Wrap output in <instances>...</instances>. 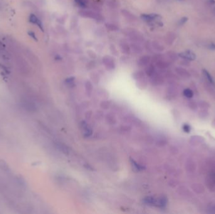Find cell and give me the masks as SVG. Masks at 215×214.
Returning a JSON list of instances; mask_svg holds the SVG:
<instances>
[{
    "mask_svg": "<svg viewBox=\"0 0 215 214\" xmlns=\"http://www.w3.org/2000/svg\"><path fill=\"white\" fill-rule=\"evenodd\" d=\"M123 33L124 35L132 40L133 42L142 43L145 41V38L143 34L133 28H125L123 30Z\"/></svg>",
    "mask_w": 215,
    "mask_h": 214,
    "instance_id": "cell-1",
    "label": "cell"
},
{
    "mask_svg": "<svg viewBox=\"0 0 215 214\" xmlns=\"http://www.w3.org/2000/svg\"><path fill=\"white\" fill-rule=\"evenodd\" d=\"M79 15L85 18H91V19H95V20H100L101 16L93 11L91 10H81L79 13Z\"/></svg>",
    "mask_w": 215,
    "mask_h": 214,
    "instance_id": "cell-2",
    "label": "cell"
},
{
    "mask_svg": "<svg viewBox=\"0 0 215 214\" xmlns=\"http://www.w3.org/2000/svg\"><path fill=\"white\" fill-rule=\"evenodd\" d=\"M103 63L107 69L113 70L115 68V63L113 58L109 55H105L102 59Z\"/></svg>",
    "mask_w": 215,
    "mask_h": 214,
    "instance_id": "cell-3",
    "label": "cell"
},
{
    "mask_svg": "<svg viewBox=\"0 0 215 214\" xmlns=\"http://www.w3.org/2000/svg\"><path fill=\"white\" fill-rule=\"evenodd\" d=\"M21 104L24 109L28 112H30V113H33V112H35L37 110L35 104L32 103V101L24 99L22 101Z\"/></svg>",
    "mask_w": 215,
    "mask_h": 214,
    "instance_id": "cell-4",
    "label": "cell"
},
{
    "mask_svg": "<svg viewBox=\"0 0 215 214\" xmlns=\"http://www.w3.org/2000/svg\"><path fill=\"white\" fill-rule=\"evenodd\" d=\"M178 56L181 58H182L183 59L187 60L189 61H192V60H195L196 58V54L191 50H186L185 51V52H181L178 54Z\"/></svg>",
    "mask_w": 215,
    "mask_h": 214,
    "instance_id": "cell-5",
    "label": "cell"
},
{
    "mask_svg": "<svg viewBox=\"0 0 215 214\" xmlns=\"http://www.w3.org/2000/svg\"><path fill=\"white\" fill-rule=\"evenodd\" d=\"M141 18L143 20L147 22H152L157 19L161 18V16L159 15L156 14V13H152V14H143L141 15Z\"/></svg>",
    "mask_w": 215,
    "mask_h": 214,
    "instance_id": "cell-6",
    "label": "cell"
},
{
    "mask_svg": "<svg viewBox=\"0 0 215 214\" xmlns=\"http://www.w3.org/2000/svg\"><path fill=\"white\" fill-rule=\"evenodd\" d=\"M121 13H122V15L125 17V18L127 20H128V21L130 22H135L137 20V16L133 14L132 13H131L130 11H128V10L127 9H123L121 10Z\"/></svg>",
    "mask_w": 215,
    "mask_h": 214,
    "instance_id": "cell-7",
    "label": "cell"
},
{
    "mask_svg": "<svg viewBox=\"0 0 215 214\" xmlns=\"http://www.w3.org/2000/svg\"><path fill=\"white\" fill-rule=\"evenodd\" d=\"M151 60V57L149 55H145L141 57L138 60L137 64L139 67H145L149 64Z\"/></svg>",
    "mask_w": 215,
    "mask_h": 214,
    "instance_id": "cell-8",
    "label": "cell"
},
{
    "mask_svg": "<svg viewBox=\"0 0 215 214\" xmlns=\"http://www.w3.org/2000/svg\"><path fill=\"white\" fill-rule=\"evenodd\" d=\"M131 51L135 54H141L143 52V48L139 43L133 42L130 45Z\"/></svg>",
    "mask_w": 215,
    "mask_h": 214,
    "instance_id": "cell-9",
    "label": "cell"
},
{
    "mask_svg": "<svg viewBox=\"0 0 215 214\" xmlns=\"http://www.w3.org/2000/svg\"><path fill=\"white\" fill-rule=\"evenodd\" d=\"M120 47L122 52L125 55H129L131 52L130 47L128 45V43L126 42L125 41H122L120 43Z\"/></svg>",
    "mask_w": 215,
    "mask_h": 214,
    "instance_id": "cell-10",
    "label": "cell"
},
{
    "mask_svg": "<svg viewBox=\"0 0 215 214\" xmlns=\"http://www.w3.org/2000/svg\"><path fill=\"white\" fill-rule=\"evenodd\" d=\"M176 35L175 33L173 32H169L167 33L165 40H166L167 44L170 45L174 43V40H176Z\"/></svg>",
    "mask_w": 215,
    "mask_h": 214,
    "instance_id": "cell-11",
    "label": "cell"
},
{
    "mask_svg": "<svg viewBox=\"0 0 215 214\" xmlns=\"http://www.w3.org/2000/svg\"><path fill=\"white\" fill-rule=\"evenodd\" d=\"M29 20H30V22L32 23H33V24L37 25L39 28L42 30V32H43V28L42 22H40V20H39V18L35 15L32 14L31 15H30Z\"/></svg>",
    "mask_w": 215,
    "mask_h": 214,
    "instance_id": "cell-12",
    "label": "cell"
},
{
    "mask_svg": "<svg viewBox=\"0 0 215 214\" xmlns=\"http://www.w3.org/2000/svg\"><path fill=\"white\" fill-rule=\"evenodd\" d=\"M152 45L153 49L157 51V52H162L165 50V47H164L162 44L157 40H154L152 42Z\"/></svg>",
    "mask_w": 215,
    "mask_h": 214,
    "instance_id": "cell-13",
    "label": "cell"
},
{
    "mask_svg": "<svg viewBox=\"0 0 215 214\" xmlns=\"http://www.w3.org/2000/svg\"><path fill=\"white\" fill-rule=\"evenodd\" d=\"M156 66L160 69H166V68L169 67V63H168L167 61L164 60V57L162 58V59H160L159 60L156 61Z\"/></svg>",
    "mask_w": 215,
    "mask_h": 214,
    "instance_id": "cell-14",
    "label": "cell"
},
{
    "mask_svg": "<svg viewBox=\"0 0 215 214\" xmlns=\"http://www.w3.org/2000/svg\"><path fill=\"white\" fill-rule=\"evenodd\" d=\"M156 72V68L153 64L150 63L148 65L147 68L145 69V74L149 77H152L153 75L155 74Z\"/></svg>",
    "mask_w": 215,
    "mask_h": 214,
    "instance_id": "cell-15",
    "label": "cell"
},
{
    "mask_svg": "<svg viewBox=\"0 0 215 214\" xmlns=\"http://www.w3.org/2000/svg\"><path fill=\"white\" fill-rule=\"evenodd\" d=\"M176 72L179 75V76L184 77H189V73L187 71L181 67H177L176 69Z\"/></svg>",
    "mask_w": 215,
    "mask_h": 214,
    "instance_id": "cell-16",
    "label": "cell"
},
{
    "mask_svg": "<svg viewBox=\"0 0 215 214\" xmlns=\"http://www.w3.org/2000/svg\"><path fill=\"white\" fill-rule=\"evenodd\" d=\"M166 55L167 59L171 61H176L177 60L178 57H179L178 54H177L176 52H174V51L172 50H170L169 52H167L166 53Z\"/></svg>",
    "mask_w": 215,
    "mask_h": 214,
    "instance_id": "cell-17",
    "label": "cell"
},
{
    "mask_svg": "<svg viewBox=\"0 0 215 214\" xmlns=\"http://www.w3.org/2000/svg\"><path fill=\"white\" fill-rule=\"evenodd\" d=\"M133 77L135 79V80H138L139 79H142V78L145 77V74L142 70H139V71H137V72H134L133 74Z\"/></svg>",
    "mask_w": 215,
    "mask_h": 214,
    "instance_id": "cell-18",
    "label": "cell"
},
{
    "mask_svg": "<svg viewBox=\"0 0 215 214\" xmlns=\"http://www.w3.org/2000/svg\"><path fill=\"white\" fill-rule=\"evenodd\" d=\"M105 26L107 28V30H108L109 31H111V32H115V31H117V30H118L119 29L117 25L113 24V23H106Z\"/></svg>",
    "mask_w": 215,
    "mask_h": 214,
    "instance_id": "cell-19",
    "label": "cell"
},
{
    "mask_svg": "<svg viewBox=\"0 0 215 214\" xmlns=\"http://www.w3.org/2000/svg\"><path fill=\"white\" fill-rule=\"evenodd\" d=\"M144 47H145V49L146 50L147 52H149V53L152 52L153 47L152 45V42H151L150 40H147V41L145 42Z\"/></svg>",
    "mask_w": 215,
    "mask_h": 214,
    "instance_id": "cell-20",
    "label": "cell"
},
{
    "mask_svg": "<svg viewBox=\"0 0 215 214\" xmlns=\"http://www.w3.org/2000/svg\"><path fill=\"white\" fill-rule=\"evenodd\" d=\"M138 82H137V85L138 86H139V87H140L141 89H143L144 87H145L147 86V80L146 79H145V77L142 78V79H139L138 80Z\"/></svg>",
    "mask_w": 215,
    "mask_h": 214,
    "instance_id": "cell-21",
    "label": "cell"
},
{
    "mask_svg": "<svg viewBox=\"0 0 215 214\" xmlns=\"http://www.w3.org/2000/svg\"><path fill=\"white\" fill-rule=\"evenodd\" d=\"M203 74L204 75V76H205V77H206L207 80H208V81H209V82H210L211 84H213V85H214V80H213V79L212 77H211V76L210 75V74L209 72H208L206 70H203Z\"/></svg>",
    "mask_w": 215,
    "mask_h": 214,
    "instance_id": "cell-22",
    "label": "cell"
},
{
    "mask_svg": "<svg viewBox=\"0 0 215 214\" xmlns=\"http://www.w3.org/2000/svg\"><path fill=\"white\" fill-rule=\"evenodd\" d=\"M184 95L187 98H192L193 96V92L189 89H187L184 90Z\"/></svg>",
    "mask_w": 215,
    "mask_h": 214,
    "instance_id": "cell-23",
    "label": "cell"
},
{
    "mask_svg": "<svg viewBox=\"0 0 215 214\" xmlns=\"http://www.w3.org/2000/svg\"><path fill=\"white\" fill-rule=\"evenodd\" d=\"M92 89H93V86H92L91 82L90 81L88 80L86 82V89L87 92H88L89 94H90L92 91Z\"/></svg>",
    "mask_w": 215,
    "mask_h": 214,
    "instance_id": "cell-24",
    "label": "cell"
},
{
    "mask_svg": "<svg viewBox=\"0 0 215 214\" xmlns=\"http://www.w3.org/2000/svg\"><path fill=\"white\" fill-rule=\"evenodd\" d=\"M110 49L111 52H112L113 55L116 56V57L118 55V50H117V49H116V48L115 45H112H112H110Z\"/></svg>",
    "mask_w": 215,
    "mask_h": 214,
    "instance_id": "cell-25",
    "label": "cell"
},
{
    "mask_svg": "<svg viewBox=\"0 0 215 214\" xmlns=\"http://www.w3.org/2000/svg\"><path fill=\"white\" fill-rule=\"evenodd\" d=\"M57 147L59 148V149H60L64 153H68L69 151H68V148H67L65 145H64L62 144H60V143H58L57 144Z\"/></svg>",
    "mask_w": 215,
    "mask_h": 214,
    "instance_id": "cell-26",
    "label": "cell"
},
{
    "mask_svg": "<svg viewBox=\"0 0 215 214\" xmlns=\"http://www.w3.org/2000/svg\"><path fill=\"white\" fill-rule=\"evenodd\" d=\"M76 4L79 5L81 8H86V0H75Z\"/></svg>",
    "mask_w": 215,
    "mask_h": 214,
    "instance_id": "cell-27",
    "label": "cell"
},
{
    "mask_svg": "<svg viewBox=\"0 0 215 214\" xmlns=\"http://www.w3.org/2000/svg\"><path fill=\"white\" fill-rule=\"evenodd\" d=\"M91 79H92V80H93V82H94L97 83V82H99V78L98 75L96 73H95V72H94V73L91 74Z\"/></svg>",
    "mask_w": 215,
    "mask_h": 214,
    "instance_id": "cell-28",
    "label": "cell"
},
{
    "mask_svg": "<svg viewBox=\"0 0 215 214\" xmlns=\"http://www.w3.org/2000/svg\"><path fill=\"white\" fill-rule=\"evenodd\" d=\"M87 53H88V56H89L90 58H91V59H96V57H97L96 54V53H95V52H93V50H88V51H87Z\"/></svg>",
    "mask_w": 215,
    "mask_h": 214,
    "instance_id": "cell-29",
    "label": "cell"
},
{
    "mask_svg": "<svg viewBox=\"0 0 215 214\" xmlns=\"http://www.w3.org/2000/svg\"><path fill=\"white\" fill-rule=\"evenodd\" d=\"M95 65H96L95 61V60H91V62H89L88 63V65H87V69H88V70H91V69H93V68L95 67Z\"/></svg>",
    "mask_w": 215,
    "mask_h": 214,
    "instance_id": "cell-30",
    "label": "cell"
},
{
    "mask_svg": "<svg viewBox=\"0 0 215 214\" xmlns=\"http://www.w3.org/2000/svg\"><path fill=\"white\" fill-rule=\"evenodd\" d=\"M0 166H1V167L3 168V169H4L5 171H9L8 166L6 165L4 161H0Z\"/></svg>",
    "mask_w": 215,
    "mask_h": 214,
    "instance_id": "cell-31",
    "label": "cell"
},
{
    "mask_svg": "<svg viewBox=\"0 0 215 214\" xmlns=\"http://www.w3.org/2000/svg\"><path fill=\"white\" fill-rule=\"evenodd\" d=\"M187 20H188L187 17H183V18L180 19L179 20V22H178V25H179V26L183 25L187 22Z\"/></svg>",
    "mask_w": 215,
    "mask_h": 214,
    "instance_id": "cell-32",
    "label": "cell"
},
{
    "mask_svg": "<svg viewBox=\"0 0 215 214\" xmlns=\"http://www.w3.org/2000/svg\"><path fill=\"white\" fill-rule=\"evenodd\" d=\"M183 130L185 131L186 132H187V133H189V132L191 131V127L189 125H188L187 124H185L184 126H183Z\"/></svg>",
    "mask_w": 215,
    "mask_h": 214,
    "instance_id": "cell-33",
    "label": "cell"
},
{
    "mask_svg": "<svg viewBox=\"0 0 215 214\" xmlns=\"http://www.w3.org/2000/svg\"><path fill=\"white\" fill-rule=\"evenodd\" d=\"M74 80H75V77H69V78H68V79L66 80V82L67 84H71L74 82Z\"/></svg>",
    "mask_w": 215,
    "mask_h": 214,
    "instance_id": "cell-34",
    "label": "cell"
},
{
    "mask_svg": "<svg viewBox=\"0 0 215 214\" xmlns=\"http://www.w3.org/2000/svg\"><path fill=\"white\" fill-rule=\"evenodd\" d=\"M17 181L18 182L19 184L22 186H25V182L24 181V180L21 177H19L17 178Z\"/></svg>",
    "mask_w": 215,
    "mask_h": 214,
    "instance_id": "cell-35",
    "label": "cell"
},
{
    "mask_svg": "<svg viewBox=\"0 0 215 214\" xmlns=\"http://www.w3.org/2000/svg\"><path fill=\"white\" fill-rule=\"evenodd\" d=\"M181 65H186V66H188V65H189V60H185V59H183V61H181Z\"/></svg>",
    "mask_w": 215,
    "mask_h": 214,
    "instance_id": "cell-36",
    "label": "cell"
},
{
    "mask_svg": "<svg viewBox=\"0 0 215 214\" xmlns=\"http://www.w3.org/2000/svg\"><path fill=\"white\" fill-rule=\"evenodd\" d=\"M208 48H209L210 50H215V44L214 43H211L208 46Z\"/></svg>",
    "mask_w": 215,
    "mask_h": 214,
    "instance_id": "cell-37",
    "label": "cell"
},
{
    "mask_svg": "<svg viewBox=\"0 0 215 214\" xmlns=\"http://www.w3.org/2000/svg\"><path fill=\"white\" fill-rule=\"evenodd\" d=\"M208 4L210 6H212V5H215V1L214 0H208Z\"/></svg>",
    "mask_w": 215,
    "mask_h": 214,
    "instance_id": "cell-38",
    "label": "cell"
},
{
    "mask_svg": "<svg viewBox=\"0 0 215 214\" xmlns=\"http://www.w3.org/2000/svg\"><path fill=\"white\" fill-rule=\"evenodd\" d=\"M2 8H3V5H2V4H1V1H0V11H1Z\"/></svg>",
    "mask_w": 215,
    "mask_h": 214,
    "instance_id": "cell-39",
    "label": "cell"
},
{
    "mask_svg": "<svg viewBox=\"0 0 215 214\" xmlns=\"http://www.w3.org/2000/svg\"><path fill=\"white\" fill-rule=\"evenodd\" d=\"M178 1H184V0H178Z\"/></svg>",
    "mask_w": 215,
    "mask_h": 214,
    "instance_id": "cell-40",
    "label": "cell"
}]
</instances>
